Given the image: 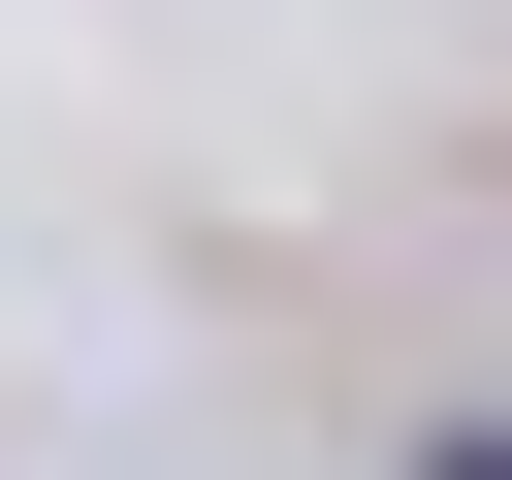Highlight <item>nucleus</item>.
Here are the masks:
<instances>
[{
    "label": "nucleus",
    "mask_w": 512,
    "mask_h": 480,
    "mask_svg": "<svg viewBox=\"0 0 512 480\" xmlns=\"http://www.w3.org/2000/svg\"><path fill=\"white\" fill-rule=\"evenodd\" d=\"M416 480H512V416H416Z\"/></svg>",
    "instance_id": "nucleus-1"
}]
</instances>
